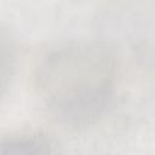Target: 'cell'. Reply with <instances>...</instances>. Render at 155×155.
Returning a JSON list of instances; mask_svg holds the SVG:
<instances>
[{"mask_svg": "<svg viewBox=\"0 0 155 155\" xmlns=\"http://www.w3.org/2000/svg\"><path fill=\"white\" fill-rule=\"evenodd\" d=\"M39 98L48 113L65 124L94 121L111 105L117 69L111 53L92 42H73L52 50L36 74Z\"/></svg>", "mask_w": 155, "mask_h": 155, "instance_id": "obj_1", "label": "cell"}, {"mask_svg": "<svg viewBox=\"0 0 155 155\" xmlns=\"http://www.w3.org/2000/svg\"><path fill=\"white\" fill-rule=\"evenodd\" d=\"M0 155H58L51 142L39 133L17 132L0 138Z\"/></svg>", "mask_w": 155, "mask_h": 155, "instance_id": "obj_2", "label": "cell"}, {"mask_svg": "<svg viewBox=\"0 0 155 155\" xmlns=\"http://www.w3.org/2000/svg\"><path fill=\"white\" fill-rule=\"evenodd\" d=\"M15 70V52L8 36L0 30V97L7 90Z\"/></svg>", "mask_w": 155, "mask_h": 155, "instance_id": "obj_3", "label": "cell"}]
</instances>
